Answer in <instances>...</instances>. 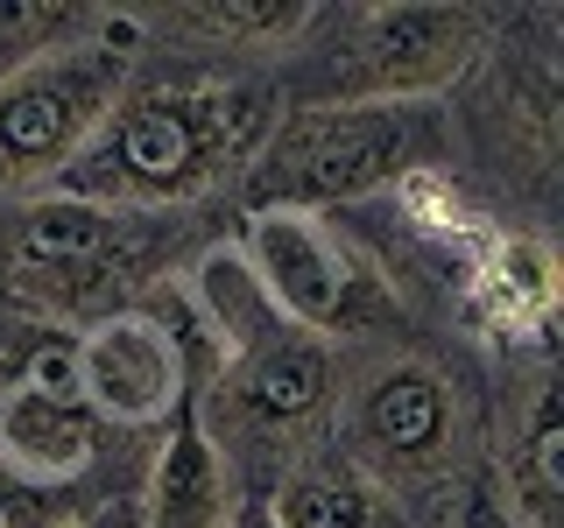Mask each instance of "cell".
I'll return each instance as SVG.
<instances>
[{
	"label": "cell",
	"mask_w": 564,
	"mask_h": 528,
	"mask_svg": "<svg viewBox=\"0 0 564 528\" xmlns=\"http://www.w3.org/2000/svg\"><path fill=\"white\" fill-rule=\"evenodd\" d=\"M261 507H269L275 528H410V515H402L360 465H346L332 444L290 458V465L261 486Z\"/></svg>",
	"instance_id": "7c38bea8"
},
{
	"label": "cell",
	"mask_w": 564,
	"mask_h": 528,
	"mask_svg": "<svg viewBox=\"0 0 564 528\" xmlns=\"http://www.w3.org/2000/svg\"><path fill=\"white\" fill-rule=\"evenodd\" d=\"M325 444L360 465L388 501L410 515V501H431L466 480L473 465V395L445 360L410 345H360L339 366Z\"/></svg>",
	"instance_id": "7a4b0ae2"
},
{
	"label": "cell",
	"mask_w": 564,
	"mask_h": 528,
	"mask_svg": "<svg viewBox=\"0 0 564 528\" xmlns=\"http://www.w3.org/2000/svg\"><path fill=\"white\" fill-rule=\"evenodd\" d=\"M317 22L339 29V43H304L290 106H431L487 43L480 8L445 0H402V8H317Z\"/></svg>",
	"instance_id": "8992f818"
},
{
	"label": "cell",
	"mask_w": 564,
	"mask_h": 528,
	"mask_svg": "<svg viewBox=\"0 0 564 528\" xmlns=\"http://www.w3.org/2000/svg\"><path fill=\"white\" fill-rule=\"evenodd\" d=\"M184 246V211H106L78 198H22L0 226V261H8V296L43 324H93L106 310H128L134 289Z\"/></svg>",
	"instance_id": "3957f363"
},
{
	"label": "cell",
	"mask_w": 564,
	"mask_h": 528,
	"mask_svg": "<svg viewBox=\"0 0 564 528\" xmlns=\"http://www.w3.org/2000/svg\"><path fill=\"white\" fill-rule=\"evenodd\" d=\"M191 345H198V331L170 324L149 304L106 310L70 339V387L99 416V430H163L198 381Z\"/></svg>",
	"instance_id": "ba28073f"
},
{
	"label": "cell",
	"mask_w": 564,
	"mask_h": 528,
	"mask_svg": "<svg viewBox=\"0 0 564 528\" xmlns=\"http://www.w3.org/2000/svg\"><path fill=\"white\" fill-rule=\"evenodd\" d=\"M234 246H240L247 268H254L269 310L317 345H339V339L375 345L395 324V289H388L381 261L346 226H332L325 211L254 205Z\"/></svg>",
	"instance_id": "52a82bcc"
},
{
	"label": "cell",
	"mask_w": 564,
	"mask_h": 528,
	"mask_svg": "<svg viewBox=\"0 0 564 528\" xmlns=\"http://www.w3.org/2000/svg\"><path fill=\"white\" fill-rule=\"evenodd\" d=\"M141 29L134 14H106L99 29L29 57L0 78V198L22 205L57 190V176L85 155L99 120L134 85Z\"/></svg>",
	"instance_id": "5b68a950"
},
{
	"label": "cell",
	"mask_w": 564,
	"mask_h": 528,
	"mask_svg": "<svg viewBox=\"0 0 564 528\" xmlns=\"http://www.w3.org/2000/svg\"><path fill=\"white\" fill-rule=\"evenodd\" d=\"M106 22V8H43V0H8L0 8V78L8 70H22L29 57H43V50H57L70 43V35H85V29H99Z\"/></svg>",
	"instance_id": "9a60e30c"
},
{
	"label": "cell",
	"mask_w": 564,
	"mask_h": 528,
	"mask_svg": "<svg viewBox=\"0 0 564 528\" xmlns=\"http://www.w3.org/2000/svg\"><path fill=\"white\" fill-rule=\"evenodd\" d=\"M247 486L234 472V458L212 444V430L198 409H176L163 422V451L149 465V493H141V528H226L240 515Z\"/></svg>",
	"instance_id": "8fae6325"
},
{
	"label": "cell",
	"mask_w": 564,
	"mask_h": 528,
	"mask_svg": "<svg viewBox=\"0 0 564 528\" xmlns=\"http://www.w3.org/2000/svg\"><path fill=\"white\" fill-rule=\"evenodd\" d=\"M226 528H275V521H269V507H261V493H247V501H240V515L226 521Z\"/></svg>",
	"instance_id": "ac0fdd59"
},
{
	"label": "cell",
	"mask_w": 564,
	"mask_h": 528,
	"mask_svg": "<svg viewBox=\"0 0 564 528\" xmlns=\"http://www.w3.org/2000/svg\"><path fill=\"white\" fill-rule=\"evenodd\" d=\"M445 120L437 106H282L269 141L247 163L254 205L332 211L445 163Z\"/></svg>",
	"instance_id": "277c9868"
},
{
	"label": "cell",
	"mask_w": 564,
	"mask_h": 528,
	"mask_svg": "<svg viewBox=\"0 0 564 528\" xmlns=\"http://www.w3.org/2000/svg\"><path fill=\"white\" fill-rule=\"evenodd\" d=\"M473 289L487 296V310L501 317L508 331H543L557 304V275H551V246L543 240H494L480 261H473Z\"/></svg>",
	"instance_id": "5bb4252c"
},
{
	"label": "cell",
	"mask_w": 564,
	"mask_h": 528,
	"mask_svg": "<svg viewBox=\"0 0 564 528\" xmlns=\"http://www.w3.org/2000/svg\"><path fill=\"white\" fill-rule=\"evenodd\" d=\"M501 507L508 528H564V409L543 360L522 374L501 422Z\"/></svg>",
	"instance_id": "30bf717a"
},
{
	"label": "cell",
	"mask_w": 564,
	"mask_h": 528,
	"mask_svg": "<svg viewBox=\"0 0 564 528\" xmlns=\"http://www.w3.org/2000/svg\"><path fill=\"white\" fill-rule=\"evenodd\" d=\"M99 444L106 430L78 402L70 374L0 387V465L8 472H22L35 486H93Z\"/></svg>",
	"instance_id": "9c48e42d"
},
{
	"label": "cell",
	"mask_w": 564,
	"mask_h": 528,
	"mask_svg": "<svg viewBox=\"0 0 564 528\" xmlns=\"http://www.w3.org/2000/svg\"><path fill=\"white\" fill-rule=\"evenodd\" d=\"M64 528H141V507H120V501H93L85 515H70Z\"/></svg>",
	"instance_id": "e0dca14e"
},
{
	"label": "cell",
	"mask_w": 564,
	"mask_h": 528,
	"mask_svg": "<svg viewBox=\"0 0 564 528\" xmlns=\"http://www.w3.org/2000/svg\"><path fill=\"white\" fill-rule=\"evenodd\" d=\"M134 29L176 35V50H296V35L311 29L304 0H205V8H155L134 14Z\"/></svg>",
	"instance_id": "4fadbf2b"
},
{
	"label": "cell",
	"mask_w": 564,
	"mask_h": 528,
	"mask_svg": "<svg viewBox=\"0 0 564 528\" xmlns=\"http://www.w3.org/2000/svg\"><path fill=\"white\" fill-rule=\"evenodd\" d=\"M269 128V78H141L57 176V198L106 211H191L219 184L247 176Z\"/></svg>",
	"instance_id": "6da1fadb"
},
{
	"label": "cell",
	"mask_w": 564,
	"mask_h": 528,
	"mask_svg": "<svg viewBox=\"0 0 564 528\" xmlns=\"http://www.w3.org/2000/svg\"><path fill=\"white\" fill-rule=\"evenodd\" d=\"M93 501L99 493H85V486H35V480L0 465V528H64Z\"/></svg>",
	"instance_id": "2e32d148"
}]
</instances>
